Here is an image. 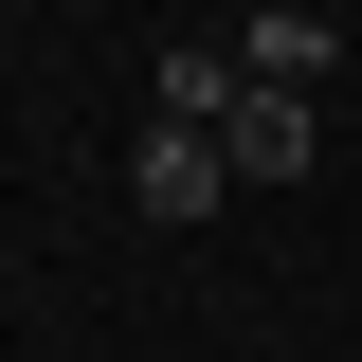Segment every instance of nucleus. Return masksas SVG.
Listing matches in <instances>:
<instances>
[{"label": "nucleus", "instance_id": "obj_1", "mask_svg": "<svg viewBox=\"0 0 362 362\" xmlns=\"http://www.w3.org/2000/svg\"><path fill=\"white\" fill-rule=\"evenodd\" d=\"M218 163H235V181H308V163H326V90H235Z\"/></svg>", "mask_w": 362, "mask_h": 362}, {"label": "nucleus", "instance_id": "obj_2", "mask_svg": "<svg viewBox=\"0 0 362 362\" xmlns=\"http://www.w3.org/2000/svg\"><path fill=\"white\" fill-rule=\"evenodd\" d=\"M127 199H145L163 235H181V218H218V199H235V163H218V127H145V145H127Z\"/></svg>", "mask_w": 362, "mask_h": 362}, {"label": "nucleus", "instance_id": "obj_3", "mask_svg": "<svg viewBox=\"0 0 362 362\" xmlns=\"http://www.w3.org/2000/svg\"><path fill=\"white\" fill-rule=\"evenodd\" d=\"M235 37H163V73H145V127H235Z\"/></svg>", "mask_w": 362, "mask_h": 362}, {"label": "nucleus", "instance_id": "obj_4", "mask_svg": "<svg viewBox=\"0 0 362 362\" xmlns=\"http://www.w3.org/2000/svg\"><path fill=\"white\" fill-rule=\"evenodd\" d=\"M326 54H344V37H326L308 0H272L254 37H235V73H254V90H326Z\"/></svg>", "mask_w": 362, "mask_h": 362}]
</instances>
